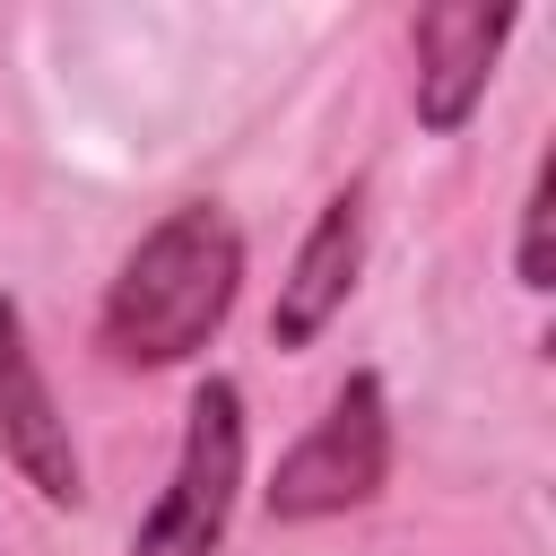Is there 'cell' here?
Listing matches in <instances>:
<instances>
[{"label":"cell","mask_w":556,"mask_h":556,"mask_svg":"<svg viewBox=\"0 0 556 556\" xmlns=\"http://www.w3.org/2000/svg\"><path fill=\"white\" fill-rule=\"evenodd\" d=\"M235 486H243V391L226 374H200L191 408H182L174 478L148 504V521L130 530V556H217V539L235 521Z\"/></svg>","instance_id":"3957f363"},{"label":"cell","mask_w":556,"mask_h":556,"mask_svg":"<svg viewBox=\"0 0 556 556\" xmlns=\"http://www.w3.org/2000/svg\"><path fill=\"white\" fill-rule=\"evenodd\" d=\"M235 287H243V235L217 200H182L165 208L113 269L104 304H96V348L130 374H165V365H191L226 313H235Z\"/></svg>","instance_id":"6da1fadb"},{"label":"cell","mask_w":556,"mask_h":556,"mask_svg":"<svg viewBox=\"0 0 556 556\" xmlns=\"http://www.w3.org/2000/svg\"><path fill=\"white\" fill-rule=\"evenodd\" d=\"M521 17L504 0H434L408 17V43H417V122L434 139H452L478 104H486V78H495V52Z\"/></svg>","instance_id":"5b68a950"},{"label":"cell","mask_w":556,"mask_h":556,"mask_svg":"<svg viewBox=\"0 0 556 556\" xmlns=\"http://www.w3.org/2000/svg\"><path fill=\"white\" fill-rule=\"evenodd\" d=\"M382 478H391V400H382V374H348L330 408L304 426V443L269 469L261 504L269 521H330L374 504Z\"/></svg>","instance_id":"7a4b0ae2"},{"label":"cell","mask_w":556,"mask_h":556,"mask_svg":"<svg viewBox=\"0 0 556 556\" xmlns=\"http://www.w3.org/2000/svg\"><path fill=\"white\" fill-rule=\"evenodd\" d=\"M0 452H9V469H17L43 504H78V495H87L70 417H61L52 382H43V356H35L26 313H17L9 287H0Z\"/></svg>","instance_id":"277c9868"},{"label":"cell","mask_w":556,"mask_h":556,"mask_svg":"<svg viewBox=\"0 0 556 556\" xmlns=\"http://www.w3.org/2000/svg\"><path fill=\"white\" fill-rule=\"evenodd\" d=\"M356 269H365V191L348 182V191L321 200L313 235L295 243V261L278 278V304H269V339L278 348H313L339 321V304L356 295Z\"/></svg>","instance_id":"8992f818"},{"label":"cell","mask_w":556,"mask_h":556,"mask_svg":"<svg viewBox=\"0 0 556 556\" xmlns=\"http://www.w3.org/2000/svg\"><path fill=\"white\" fill-rule=\"evenodd\" d=\"M547 208H556V156L530 165V191H521V243H513V278L530 295L556 287V261H547Z\"/></svg>","instance_id":"52a82bcc"}]
</instances>
